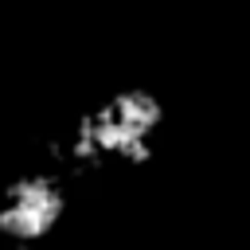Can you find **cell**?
Listing matches in <instances>:
<instances>
[{
  "mask_svg": "<svg viewBox=\"0 0 250 250\" xmlns=\"http://www.w3.org/2000/svg\"><path fill=\"white\" fill-rule=\"evenodd\" d=\"M164 133V102L148 86H117L90 102L59 141L62 172H102L145 164Z\"/></svg>",
  "mask_w": 250,
  "mask_h": 250,
  "instance_id": "6da1fadb",
  "label": "cell"
},
{
  "mask_svg": "<svg viewBox=\"0 0 250 250\" xmlns=\"http://www.w3.org/2000/svg\"><path fill=\"white\" fill-rule=\"evenodd\" d=\"M66 211V172L59 164H27L0 184V242L12 250H39L59 234Z\"/></svg>",
  "mask_w": 250,
  "mask_h": 250,
  "instance_id": "7a4b0ae2",
  "label": "cell"
}]
</instances>
